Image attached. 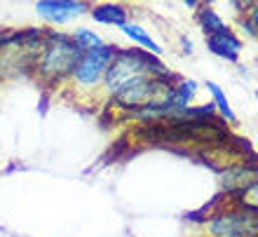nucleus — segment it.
I'll use <instances>...</instances> for the list:
<instances>
[{
  "label": "nucleus",
  "mask_w": 258,
  "mask_h": 237,
  "mask_svg": "<svg viewBox=\"0 0 258 237\" xmlns=\"http://www.w3.org/2000/svg\"><path fill=\"white\" fill-rule=\"evenodd\" d=\"M209 237H258V211L230 200L228 207H218L204 221Z\"/></svg>",
  "instance_id": "nucleus-4"
},
{
  "label": "nucleus",
  "mask_w": 258,
  "mask_h": 237,
  "mask_svg": "<svg viewBox=\"0 0 258 237\" xmlns=\"http://www.w3.org/2000/svg\"><path fill=\"white\" fill-rule=\"evenodd\" d=\"M89 0H38L35 12L49 26H66L82 14H89Z\"/></svg>",
  "instance_id": "nucleus-5"
},
{
  "label": "nucleus",
  "mask_w": 258,
  "mask_h": 237,
  "mask_svg": "<svg viewBox=\"0 0 258 237\" xmlns=\"http://www.w3.org/2000/svg\"><path fill=\"white\" fill-rule=\"evenodd\" d=\"M253 181H258V167H253V164H249V162L230 164V167L221 174V188L230 197L239 195V193L249 188Z\"/></svg>",
  "instance_id": "nucleus-6"
},
{
  "label": "nucleus",
  "mask_w": 258,
  "mask_h": 237,
  "mask_svg": "<svg viewBox=\"0 0 258 237\" xmlns=\"http://www.w3.org/2000/svg\"><path fill=\"white\" fill-rule=\"evenodd\" d=\"M200 3H202V5H211V3H214V0H200Z\"/></svg>",
  "instance_id": "nucleus-18"
},
{
  "label": "nucleus",
  "mask_w": 258,
  "mask_h": 237,
  "mask_svg": "<svg viewBox=\"0 0 258 237\" xmlns=\"http://www.w3.org/2000/svg\"><path fill=\"white\" fill-rule=\"evenodd\" d=\"M242 47H244V42L239 40L230 28H223L218 33L207 35V49L225 61H237V56L242 54Z\"/></svg>",
  "instance_id": "nucleus-7"
},
{
  "label": "nucleus",
  "mask_w": 258,
  "mask_h": 237,
  "mask_svg": "<svg viewBox=\"0 0 258 237\" xmlns=\"http://www.w3.org/2000/svg\"><path fill=\"white\" fill-rule=\"evenodd\" d=\"M73 40L80 45V49H92V47H99V45H103V38L96 31H89V28L85 26H78L73 31Z\"/></svg>",
  "instance_id": "nucleus-12"
},
{
  "label": "nucleus",
  "mask_w": 258,
  "mask_h": 237,
  "mask_svg": "<svg viewBox=\"0 0 258 237\" xmlns=\"http://www.w3.org/2000/svg\"><path fill=\"white\" fill-rule=\"evenodd\" d=\"M235 202H239V204H244V207H249V209L258 211V181H253L246 190H242L239 195H235Z\"/></svg>",
  "instance_id": "nucleus-14"
},
{
  "label": "nucleus",
  "mask_w": 258,
  "mask_h": 237,
  "mask_svg": "<svg viewBox=\"0 0 258 237\" xmlns=\"http://www.w3.org/2000/svg\"><path fill=\"white\" fill-rule=\"evenodd\" d=\"M251 3H253V0H230V5L235 7V10H237L239 14L244 12V10H246V7H249V5H251Z\"/></svg>",
  "instance_id": "nucleus-15"
},
{
  "label": "nucleus",
  "mask_w": 258,
  "mask_h": 237,
  "mask_svg": "<svg viewBox=\"0 0 258 237\" xmlns=\"http://www.w3.org/2000/svg\"><path fill=\"white\" fill-rule=\"evenodd\" d=\"M181 45H183V54H192V42L188 38H181Z\"/></svg>",
  "instance_id": "nucleus-16"
},
{
  "label": "nucleus",
  "mask_w": 258,
  "mask_h": 237,
  "mask_svg": "<svg viewBox=\"0 0 258 237\" xmlns=\"http://www.w3.org/2000/svg\"><path fill=\"white\" fill-rule=\"evenodd\" d=\"M120 31L127 35L129 40L134 42L136 47L146 49V52H150V54H155V56L162 54V45H160L157 40H153V35H150L141 24H136V21H124L122 26H120Z\"/></svg>",
  "instance_id": "nucleus-9"
},
{
  "label": "nucleus",
  "mask_w": 258,
  "mask_h": 237,
  "mask_svg": "<svg viewBox=\"0 0 258 237\" xmlns=\"http://www.w3.org/2000/svg\"><path fill=\"white\" fill-rule=\"evenodd\" d=\"M80 54L82 49L73 40V35L47 28L45 38H42L40 52L35 56L31 75L49 89L63 87L68 82V78H71V73H73V66L75 61L80 59Z\"/></svg>",
  "instance_id": "nucleus-1"
},
{
  "label": "nucleus",
  "mask_w": 258,
  "mask_h": 237,
  "mask_svg": "<svg viewBox=\"0 0 258 237\" xmlns=\"http://www.w3.org/2000/svg\"><path fill=\"white\" fill-rule=\"evenodd\" d=\"M242 14V28H246L249 35H258V0H253Z\"/></svg>",
  "instance_id": "nucleus-13"
},
{
  "label": "nucleus",
  "mask_w": 258,
  "mask_h": 237,
  "mask_svg": "<svg viewBox=\"0 0 258 237\" xmlns=\"http://www.w3.org/2000/svg\"><path fill=\"white\" fill-rule=\"evenodd\" d=\"M167 73H171V71L160 61V56L150 54V52L136 47V45L134 47H117L108 71L103 75V94L110 96L120 85H124L136 75H167Z\"/></svg>",
  "instance_id": "nucleus-2"
},
{
  "label": "nucleus",
  "mask_w": 258,
  "mask_h": 237,
  "mask_svg": "<svg viewBox=\"0 0 258 237\" xmlns=\"http://www.w3.org/2000/svg\"><path fill=\"white\" fill-rule=\"evenodd\" d=\"M89 17L96 24H106V26H122L124 21H129V7L120 5V3H101V5H92Z\"/></svg>",
  "instance_id": "nucleus-8"
},
{
  "label": "nucleus",
  "mask_w": 258,
  "mask_h": 237,
  "mask_svg": "<svg viewBox=\"0 0 258 237\" xmlns=\"http://www.w3.org/2000/svg\"><path fill=\"white\" fill-rule=\"evenodd\" d=\"M115 52L117 45H108V42H103V45L92 49H82L80 59L75 61L73 73H71V78H68L63 87L73 89L80 101L82 96H89V99L99 96L103 92V75L108 71Z\"/></svg>",
  "instance_id": "nucleus-3"
},
{
  "label": "nucleus",
  "mask_w": 258,
  "mask_h": 237,
  "mask_svg": "<svg viewBox=\"0 0 258 237\" xmlns=\"http://www.w3.org/2000/svg\"><path fill=\"white\" fill-rule=\"evenodd\" d=\"M195 19H197V24H200V28L204 31V35L218 33V31L228 28V26H225V21L218 17V12L211 5H200V7H197Z\"/></svg>",
  "instance_id": "nucleus-10"
},
{
  "label": "nucleus",
  "mask_w": 258,
  "mask_h": 237,
  "mask_svg": "<svg viewBox=\"0 0 258 237\" xmlns=\"http://www.w3.org/2000/svg\"><path fill=\"white\" fill-rule=\"evenodd\" d=\"M207 92L211 94V103L216 106V110L221 113V117H223L225 122H230V125H235L237 122V115L232 113V108H230V103H228V96H225V92L221 87H218L216 82H211V80H207Z\"/></svg>",
  "instance_id": "nucleus-11"
},
{
  "label": "nucleus",
  "mask_w": 258,
  "mask_h": 237,
  "mask_svg": "<svg viewBox=\"0 0 258 237\" xmlns=\"http://www.w3.org/2000/svg\"><path fill=\"white\" fill-rule=\"evenodd\" d=\"M181 3H183V5L188 7V10H197V7L202 5V3H200V0H181Z\"/></svg>",
  "instance_id": "nucleus-17"
}]
</instances>
